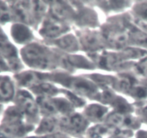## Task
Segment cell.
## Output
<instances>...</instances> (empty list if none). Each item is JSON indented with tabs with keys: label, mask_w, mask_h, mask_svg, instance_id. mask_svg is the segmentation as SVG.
<instances>
[{
	"label": "cell",
	"mask_w": 147,
	"mask_h": 138,
	"mask_svg": "<svg viewBox=\"0 0 147 138\" xmlns=\"http://www.w3.org/2000/svg\"><path fill=\"white\" fill-rule=\"evenodd\" d=\"M106 39L113 45L116 47H121L126 43L128 40V35L126 32L118 27H110L105 30Z\"/></svg>",
	"instance_id": "obj_4"
},
{
	"label": "cell",
	"mask_w": 147,
	"mask_h": 138,
	"mask_svg": "<svg viewBox=\"0 0 147 138\" xmlns=\"http://www.w3.org/2000/svg\"><path fill=\"white\" fill-rule=\"evenodd\" d=\"M82 40H83L85 46L89 47V48L95 47L96 45H99V39L97 34H92V33L85 34L82 38Z\"/></svg>",
	"instance_id": "obj_15"
},
{
	"label": "cell",
	"mask_w": 147,
	"mask_h": 138,
	"mask_svg": "<svg viewBox=\"0 0 147 138\" xmlns=\"http://www.w3.org/2000/svg\"><path fill=\"white\" fill-rule=\"evenodd\" d=\"M73 85L76 90H78V91L84 92L85 93L92 92L94 91L93 86L92 85H90V83H88V82L84 81V80H76V81H75L73 83Z\"/></svg>",
	"instance_id": "obj_16"
},
{
	"label": "cell",
	"mask_w": 147,
	"mask_h": 138,
	"mask_svg": "<svg viewBox=\"0 0 147 138\" xmlns=\"http://www.w3.org/2000/svg\"><path fill=\"white\" fill-rule=\"evenodd\" d=\"M10 19V13L4 4L0 3V22L8 21Z\"/></svg>",
	"instance_id": "obj_22"
},
{
	"label": "cell",
	"mask_w": 147,
	"mask_h": 138,
	"mask_svg": "<svg viewBox=\"0 0 147 138\" xmlns=\"http://www.w3.org/2000/svg\"><path fill=\"white\" fill-rule=\"evenodd\" d=\"M12 36L16 41L19 43H24L27 41L31 37V32L30 30L22 24H15L12 27L11 30Z\"/></svg>",
	"instance_id": "obj_9"
},
{
	"label": "cell",
	"mask_w": 147,
	"mask_h": 138,
	"mask_svg": "<svg viewBox=\"0 0 147 138\" xmlns=\"http://www.w3.org/2000/svg\"><path fill=\"white\" fill-rule=\"evenodd\" d=\"M139 117L141 120L147 124V104L144 106L139 110Z\"/></svg>",
	"instance_id": "obj_23"
},
{
	"label": "cell",
	"mask_w": 147,
	"mask_h": 138,
	"mask_svg": "<svg viewBox=\"0 0 147 138\" xmlns=\"http://www.w3.org/2000/svg\"><path fill=\"white\" fill-rule=\"evenodd\" d=\"M137 138H147V131H139L138 132Z\"/></svg>",
	"instance_id": "obj_25"
},
{
	"label": "cell",
	"mask_w": 147,
	"mask_h": 138,
	"mask_svg": "<svg viewBox=\"0 0 147 138\" xmlns=\"http://www.w3.org/2000/svg\"><path fill=\"white\" fill-rule=\"evenodd\" d=\"M37 78L34 73H29L23 74L20 80L22 84L27 86V85H31L32 83H34V82L37 81Z\"/></svg>",
	"instance_id": "obj_19"
},
{
	"label": "cell",
	"mask_w": 147,
	"mask_h": 138,
	"mask_svg": "<svg viewBox=\"0 0 147 138\" xmlns=\"http://www.w3.org/2000/svg\"><path fill=\"white\" fill-rule=\"evenodd\" d=\"M14 93V87L9 79L0 78V97L4 99L11 98Z\"/></svg>",
	"instance_id": "obj_12"
},
{
	"label": "cell",
	"mask_w": 147,
	"mask_h": 138,
	"mask_svg": "<svg viewBox=\"0 0 147 138\" xmlns=\"http://www.w3.org/2000/svg\"><path fill=\"white\" fill-rule=\"evenodd\" d=\"M40 103L43 110L47 113L55 114L58 109L55 102H52L47 99H40Z\"/></svg>",
	"instance_id": "obj_18"
},
{
	"label": "cell",
	"mask_w": 147,
	"mask_h": 138,
	"mask_svg": "<svg viewBox=\"0 0 147 138\" xmlns=\"http://www.w3.org/2000/svg\"><path fill=\"white\" fill-rule=\"evenodd\" d=\"M107 109L100 105H90L87 108L86 111V115L89 118L94 120H99L102 119L106 114Z\"/></svg>",
	"instance_id": "obj_11"
},
{
	"label": "cell",
	"mask_w": 147,
	"mask_h": 138,
	"mask_svg": "<svg viewBox=\"0 0 147 138\" xmlns=\"http://www.w3.org/2000/svg\"><path fill=\"white\" fill-rule=\"evenodd\" d=\"M19 101L22 109L29 114H35L37 112V106L32 97L26 92H21L18 96Z\"/></svg>",
	"instance_id": "obj_7"
},
{
	"label": "cell",
	"mask_w": 147,
	"mask_h": 138,
	"mask_svg": "<svg viewBox=\"0 0 147 138\" xmlns=\"http://www.w3.org/2000/svg\"><path fill=\"white\" fill-rule=\"evenodd\" d=\"M137 24L139 25V27H140L141 29H142L146 32H147V21H140V20H138Z\"/></svg>",
	"instance_id": "obj_24"
},
{
	"label": "cell",
	"mask_w": 147,
	"mask_h": 138,
	"mask_svg": "<svg viewBox=\"0 0 147 138\" xmlns=\"http://www.w3.org/2000/svg\"><path fill=\"white\" fill-rule=\"evenodd\" d=\"M24 2L17 1L13 5V12L16 17L22 22L29 23L31 22V17L30 15L29 8L26 4H24Z\"/></svg>",
	"instance_id": "obj_8"
},
{
	"label": "cell",
	"mask_w": 147,
	"mask_h": 138,
	"mask_svg": "<svg viewBox=\"0 0 147 138\" xmlns=\"http://www.w3.org/2000/svg\"><path fill=\"white\" fill-rule=\"evenodd\" d=\"M134 11L140 21H147V1H138L134 7Z\"/></svg>",
	"instance_id": "obj_14"
},
{
	"label": "cell",
	"mask_w": 147,
	"mask_h": 138,
	"mask_svg": "<svg viewBox=\"0 0 147 138\" xmlns=\"http://www.w3.org/2000/svg\"><path fill=\"white\" fill-rule=\"evenodd\" d=\"M59 45L61 46L63 48L67 49V50H71V49L75 50L77 48L76 40L72 36H66V37H63L59 42Z\"/></svg>",
	"instance_id": "obj_17"
},
{
	"label": "cell",
	"mask_w": 147,
	"mask_h": 138,
	"mask_svg": "<svg viewBox=\"0 0 147 138\" xmlns=\"http://www.w3.org/2000/svg\"><path fill=\"white\" fill-rule=\"evenodd\" d=\"M129 37L139 48L147 51V32L140 27L131 29Z\"/></svg>",
	"instance_id": "obj_6"
},
{
	"label": "cell",
	"mask_w": 147,
	"mask_h": 138,
	"mask_svg": "<svg viewBox=\"0 0 147 138\" xmlns=\"http://www.w3.org/2000/svg\"><path fill=\"white\" fill-rule=\"evenodd\" d=\"M55 126V122L53 119H45L42 122L39 131L40 132H50L53 129Z\"/></svg>",
	"instance_id": "obj_20"
},
{
	"label": "cell",
	"mask_w": 147,
	"mask_h": 138,
	"mask_svg": "<svg viewBox=\"0 0 147 138\" xmlns=\"http://www.w3.org/2000/svg\"><path fill=\"white\" fill-rule=\"evenodd\" d=\"M86 121L82 116L75 114L63 120V125L73 132H81L86 126Z\"/></svg>",
	"instance_id": "obj_5"
},
{
	"label": "cell",
	"mask_w": 147,
	"mask_h": 138,
	"mask_svg": "<svg viewBox=\"0 0 147 138\" xmlns=\"http://www.w3.org/2000/svg\"><path fill=\"white\" fill-rule=\"evenodd\" d=\"M111 132V127L106 125H97L89 131L90 138H103Z\"/></svg>",
	"instance_id": "obj_13"
},
{
	"label": "cell",
	"mask_w": 147,
	"mask_h": 138,
	"mask_svg": "<svg viewBox=\"0 0 147 138\" xmlns=\"http://www.w3.org/2000/svg\"><path fill=\"white\" fill-rule=\"evenodd\" d=\"M108 122L113 126H127L129 128H137L140 124V121L136 118L120 113L111 114L108 118Z\"/></svg>",
	"instance_id": "obj_3"
},
{
	"label": "cell",
	"mask_w": 147,
	"mask_h": 138,
	"mask_svg": "<svg viewBox=\"0 0 147 138\" xmlns=\"http://www.w3.org/2000/svg\"><path fill=\"white\" fill-rule=\"evenodd\" d=\"M136 70L140 75L147 78V56L140 60L136 66Z\"/></svg>",
	"instance_id": "obj_21"
},
{
	"label": "cell",
	"mask_w": 147,
	"mask_h": 138,
	"mask_svg": "<svg viewBox=\"0 0 147 138\" xmlns=\"http://www.w3.org/2000/svg\"><path fill=\"white\" fill-rule=\"evenodd\" d=\"M23 56L27 63L38 68H47L51 61L44 49L37 45L27 46L23 50Z\"/></svg>",
	"instance_id": "obj_1"
},
{
	"label": "cell",
	"mask_w": 147,
	"mask_h": 138,
	"mask_svg": "<svg viewBox=\"0 0 147 138\" xmlns=\"http://www.w3.org/2000/svg\"><path fill=\"white\" fill-rule=\"evenodd\" d=\"M111 138H123V137L121 136H114V137H112Z\"/></svg>",
	"instance_id": "obj_26"
},
{
	"label": "cell",
	"mask_w": 147,
	"mask_h": 138,
	"mask_svg": "<svg viewBox=\"0 0 147 138\" xmlns=\"http://www.w3.org/2000/svg\"><path fill=\"white\" fill-rule=\"evenodd\" d=\"M67 30V27L60 21V20L52 17L46 20L43 24L41 32L47 37H55L65 32Z\"/></svg>",
	"instance_id": "obj_2"
},
{
	"label": "cell",
	"mask_w": 147,
	"mask_h": 138,
	"mask_svg": "<svg viewBox=\"0 0 147 138\" xmlns=\"http://www.w3.org/2000/svg\"><path fill=\"white\" fill-rule=\"evenodd\" d=\"M20 132L21 126L17 123H12L0 129V138H12Z\"/></svg>",
	"instance_id": "obj_10"
}]
</instances>
